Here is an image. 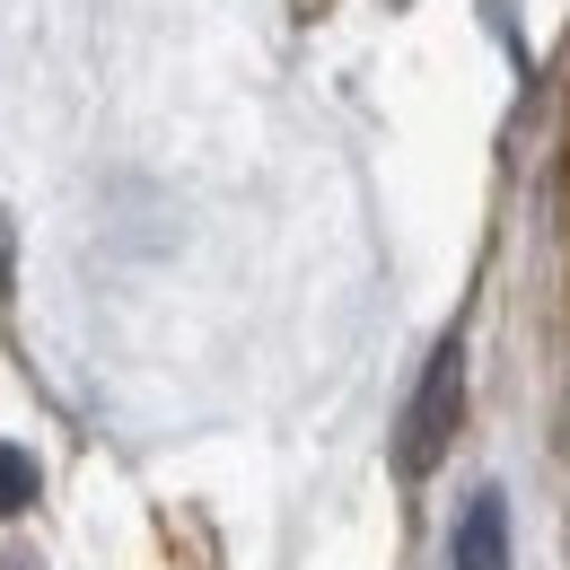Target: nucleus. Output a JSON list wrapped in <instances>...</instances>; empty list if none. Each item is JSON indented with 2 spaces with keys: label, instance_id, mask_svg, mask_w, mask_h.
Masks as SVG:
<instances>
[{
  "label": "nucleus",
  "instance_id": "1",
  "mask_svg": "<svg viewBox=\"0 0 570 570\" xmlns=\"http://www.w3.org/2000/svg\"><path fill=\"white\" fill-rule=\"evenodd\" d=\"M456 422H465V352H456V334L430 352L422 386H413V413H404V474H430L448 448H456Z\"/></svg>",
  "mask_w": 570,
  "mask_h": 570
},
{
  "label": "nucleus",
  "instance_id": "2",
  "mask_svg": "<svg viewBox=\"0 0 570 570\" xmlns=\"http://www.w3.org/2000/svg\"><path fill=\"white\" fill-rule=\"evenodd\" d=\"M448 570H509V509H500V492L465 500L456 544H448Z\"/></svg>",
  "mask_w": 570,
  "mask_h": 570
},
{
  "label": "nucleus",
  "instance_id": "3",
  "mask_svg": "<svg viewBox=\"0 0 570 570\" xmlns=\"http://www.w3.org/2000/svg\"><path fill=\"white\" fill-rule=\"evenodd\" d=\"M27 500H36V456H27V448H9V439H0V518H18V509H27Z\"/></svg>",
  "mask_w": 570,
  "mask_h": 570
},
{
  "label": "nucleus",
  "instance_id": "4",
  "mask_svg": "<svg viewBox=\"0 0 570 570\" xmlns=\"http://www.w3.org/2000/svg\"><path fill=\"white\" fill-rule=\"evenodd\" d=\"M0 273H9V228H0Z\"/></svg>",
  "mask_w": 570,
  "mask_h": 570
}]
</instances>
